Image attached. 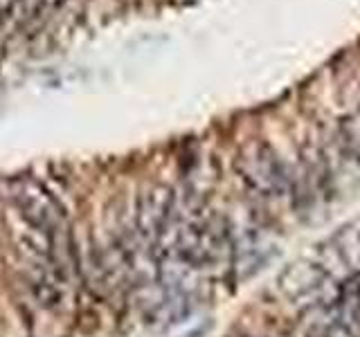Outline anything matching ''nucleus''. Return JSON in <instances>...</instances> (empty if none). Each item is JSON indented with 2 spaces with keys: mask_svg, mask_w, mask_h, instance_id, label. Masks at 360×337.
Masks as SVG:
<instances>
[{
  "mask_svg": "<svg viewBox=\"0 0 360 337\" xmlns=\"http://www.w3.org/2000/svg\"><path fill=\"white\" fill-rule=\"evenodd\" d=\"M338 288H340V284L326 272L318 258L292 263L279 277L281 295L292 308L302 312H311L329 303L335 297Z\"/></svg>",
  "mask_w": 360,
  "mask_h": 337,
  "instance_id": "f257e3e1",
  "label": "nucleus"
},
{
  "mask_svg": "<svg viewBox=\"0 0 360 337\" xmlns=\"http://www.w3.org/2000/svg\"><path fill=\"white\" fill-rule=\"evenodd\" d=\"M239 171L248 189L255 191L259 198L266 200H284L290 196V176L277 160L273 151L264 146H255L239 160Z\"/></svg>",
  "mask_w": 360,
  "mask_h": 337,
  "instance_id": "f03ea898",
  "label": "nucleus"
},
{
  "mask_svg": "<svg viewBox=\"0 0 360 337\" xmlns=\"http://www.w3.org/2000/svg\"><path fill=\"white\" fill-rule=\"evenodd\" d=\"M318 261L338 284L360 277V220L345 225L320 252Z\"/></svg>",
  "mask_w": 360,
  "mask_h": 337,
  "instance_id": "7ed1b4c3",
  "label": "nucleus"
},
{
  "mask_svg": "<svg viewBox=\"0 0 360 337\" xmlns=\"http://www.w3.org/2000/svg\"><path fill=\"white\" fill-rule=\"evenodd\" d=\"M232 337H252V335H232Z\"/></svg>",
  "mask_w": 360,
  "mask_h": 337,
  "instance_id": "20e7f679",
  "label": "nucleus"
}]
</instances>
